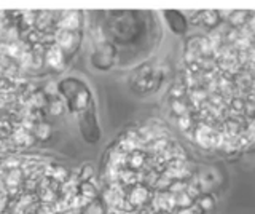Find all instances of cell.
<instances>
[{
	"label": "cell",
	"instance_id": "obj_1",
	"mask_svg": "<svg viewBox=\"0 0 255 214\" xmlns=\"http://www.w3.org/2000/svg\"><path fill=\"white\" fill-rule=\"evenodd\" d=\"M58 93H61L64 99H66L69 110L74 114H80L90 106V102L93 101L90 88L80 82L78 78H64L62 82L58 83Z\"/></svg>",
	"mask_w": 255,
	"mask_h": 214
},
{
	"label": "cell",
	"instance_id": "obj_2",
	"mask_svg": "<svg viewBox=\"0 0 255 214\" xmlns=\"http://www.w3.org/2000/svg\"><path fill=\"white\" fill-rule=\"evenodd\" d=\"M80 131H82V136L85 138L86 142L94 144L101 139V130H99V123L98 118H96V107H94V101L90 102L83 112H80Z\"/></svg>",
	"mask_w": 255,
	"mask_h": 214
},
{
	"label": "cell",
	"instance_id": "obj_3",
	"mask_svg": "<svg viewBox=\"0 0 255 214\" xmlns=\"http://www.w3.org/2000/svg\"><path fill=\"white\" fill-rule=\"evenodd\" d=\"M115 58H117V51L114 48V45L106 42V43L98 45V50L94 51L91 61L96 69L107 70V69H112V66L115 64Z\"/></svg>",
	"mask_w": 255,
	"mask_h": 214
},
{
	"label": "cell",
	"instance_id": "obj_4",
	"mask_svg": "<svg viewBox=\"0 0 255 214\" xmlns=\"http://www.w3.org/2000/svg\"><path fill=\"white\" fill-rule=\"evenodd\" d=\"M80 38H82V34L80 30L77 32H69V30H61V29H56L54 32V38L53 42L59 46V48L64 51V54H70L77 50V46L80 43Z\"/></svg>",
	"mask_w": 255,
	"mask_h": 214
},
{
	"label": "cell",
	"instance_id": "obj_5",
	"mask_svg": "<svg viewBox=\"0 0 255 214\" xmlns=\"http://www.w3.org/2000/svg\"><path fill=\"white\" fill-rule=\"evenodd\" d=\"M43 61L46 62L48 67H51L54 70H62L64 66H66V62H67L66 54H64V51L54 42L48 45V48H45Z\"/></svg>",
	"mask_w": 255,
	"mask_h": 214
},
{
	"label": "cell",
	"instance_id": "obj_6",
	"mask_svg": "<svg viewBox=\"0 0 255 214\" xmlns=\"http://www.w3.org/2000/svg\"><path fill=\"white\" fill-rule=\"evenodd\" d=\"M164 19L167 22V26L172 30L175 35H183L188 29V21L183 16L182 11L177 10H166L164 11Z\"/></svg>",
	"mask_w": 255,
	"mask_h": 214
},
{
	"label": "cell",
	"instance_id": "obj_7",
	"mask_svg": "<svg viewBox=\"0 0 255 214\" xmlns=\"http://www.w3.org/2000/svg\"><path fill=\"white\" fill-rule=\"evenodd\" d=\"M32 136L38 141H46L51 136V126L46 122H37L32 126Z\"/></svg>",
	"mask_w": 255,
	"mask_h": 214
},
{
	"label": "cell",
	"instance_id": "obj_8",
	"mask_svg": "<svg viewBox=\"0 0 255 214\" xmlns=\"http://www.w3.org/2000/svg\"><path fill=\"white\" fill-rule=\"evenodd\" d=\"M77 192H78V195H82L83 198H86V200H90V202L94 200L96 195H98L96 187L91 184V182H80Z\"/></svg>",
	"mask_w": 255,
	"mask_h": 214
},
{
	"label": "cell",
	"instance_id": "obj_9",
	"mask_svg": "<svg viewBox=\"0 0 255 214\" xmlns=\"http://www.w3.org/2000/svg\"><path fill=\"white\" fill-rule=\"evenodd\" d=\"M46 106H48V112L51 115H61L64 112V102L61 101L58 94H56V96H51Z\"/></svg>",
	"mask_w": 255,
	"mask_h": 214
},
{
	"label": "cell",
	"instance_id": "obj_10",
	"mask_svg": "<svg viewBox=\"0 0 255 214\" xmlns=\"http://www.w3.org/2000/svg\"><path fill=\"white\" fill-rule=\"evenodd\" d=\"M214 205H215V200H214L212 195H203V197L198 198V208L201 210L203 213L204 211H211L214 208Z\"/></svg>",
	"mask_w": 255,
	"mask_h": 214
},
{
	"label": "cell",
	"instance_id": "obj_11",
	"mask_svg": "<svg viewBox=\"0 0 255 214\" xmlns=\"http://www.w3.org/2000/svg\"><path fill=\"white\" fill-rule=\"evenodd\" d=\"M94 176V168L93 165L86 163L82 166V170H80V174H78V181L80 182H90V179Z\"/></svg>",
	"mask_w": 255,
	"mask_h": 214
}]
</instances>
